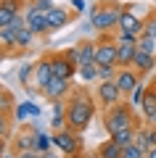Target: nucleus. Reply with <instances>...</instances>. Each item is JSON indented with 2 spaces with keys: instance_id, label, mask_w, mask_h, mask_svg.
<instances>
[{
  "instance_id": "f257e3e1",
  "label": "nucleus",
  "mask_w": 156,
  "mask_h": 158,
  "mask_svg": "<svg viewBox=\"0 0 156 158\" xmlns=\"http://www.w3.org/2000/svg\"><path fill=\"white\" fill-rule=\"evenodd\" d=\"M98 111V100H95V92L87 90L85 85L72 87L66 98V127L82 135L90 124H93V116Z\"/></svg>"
},
{
  "instance_id": "f03ea898",
  "label": "nucleus",
  "mask_w": 156,
  "mask_h": 158,
  "mask_svg": "<svg viewBox=\"0 0 156 158\" xmlns=\"http://www.w3.org/2000/svg\"><path fill=\"white\" fill-rule=\"evenodd\" d=\"M119 13L122 6L114 0H98V6L90 8V24L98 34H114L119 27Z\"/></svg>"
},
{
  "instance_id": "7ed1b4c3",
  "label": "nucleus",
  "mask_w": 156,
  "mask_h": 158,
  "mask_svg": "<svg viewBox=\"0 0 156 158\" xmlns=\"http://www.w3.org/2000/svg\"><path fill=\"white\" fill-rule=\"evenodd\" d=\"M140 124H143V121L138 118L135 108L130 106L127 100H122L119 106L103 111V129H106L109 135H114V132H119V129H132V127H140Z\"/></svg>"
},
{
  "instance_id": "20e7f679",
  "label": "nucleus",
  "mask_w": 156,
  "mask_h": 158,
  "mask_svg": "<svg viewBox=\"0 0 156 158\" xmlns=\"http://www.w3.org/2000/svg\"><path fill=\"white\" fill-rule=\"evenodd\" d=\"M143 24H145V11L138 6V3H124V6H122V13H119V27H117V32L140 37V34H143Z\"/></svg>"
},
{
  "instance_id": "39448f33",
  "label": "nucleus",
  "mask_w": 156,
  "mask_h": 158,
  "mask_svg": "<svg viewBox=\"0 0 156 158\" xmlns=\"http://www.w3.org/2000/svg\"><path fill=\"white\" fill-rule=\"evenodd\" d=\"M53 148H56V150H61L64 156H72V153H85V148H82V135H79V132H74V129H69V127L53 132Z\"/></svg>"
},
{
  "instance_id": "423d86ee",
  "label": "nucleus",
  "mask_w": 156,
  "mask_h": 158,
  "mask_svg": "<svg viewBox=\"0 0 156 158\" xmlns=\"http://www.w3.org/2000/svg\"><path fill=\"white\" fill-rule=\"evenodd\" d=\"M114 40H117V66L119 69L132 66L135 53H138V37H135V34L117 32V34H114Z\"/></svg>"
},
{
  "instance_id": "0eeeda50",
  "label": "nucleus",
  "mask_w": 156,
  "mask_h": 158,
  "mask_svg": "<svg viewBox=\"0 0 156 158\" xmlns=\"http://www.w3.org/2000/svg\"><path fill=\"white\" fill-rule=\"evenodd\" d=\"M93 92H95V100H98V106L103 108V111H109V108L119 106V103L124 100L122 90L117 87V82H114V79H109V82H98Z\"/></svg>"
},
{
  "instance_id": "6e6552de",
  "label": "nucleus",
  "mask_w": 156,
  "mask_h": 158,
  "mask_svg": "<svg viewBox=\"0 0 156 158\" xmlns=\"http://www.w3.org/2000/svg\"><path fill=\"white\" fill-rule=\"evenodd\" d=\"M95 63L98 66H117V40H114V34H98V40H95Z\"/></svg>"
},
{
  "instance_id": "1a4fd4ad",
  "label": "nucleus",
  "mask_w": 156,
  "mask_h": 158,
  "mask_svg": "<svg viewBox=\"0 0 156 158\" xmlns=\"http://www.w3.org/2000/svg\"><path fill=\"white\" fill-rule=\"evenodd\" d=\"M40 127L37 124H21L19 132L13 135V142H11V153L13 156H21L27 150H34V137H37Z\"/></svg>"
},
{
  "instance_id": "9d476101",
  "label": "nucleus",
  "mask_w": 156,
  "mask_h": 158,
  "mask_svg": "<svg viewBox=\"0 0 156 158\" xmlns=\"http://www.w3.org/2000/svg\"><path fill=\"white\" fill-rule=\"evenodd\" d=\"M48 61H50V69H53V77H61V79H74V77H77V63L69 58L66 50L50 53Z\"/></svg>"
},
{
  "instance_id": "9b49d317",
  "label": "nucleus",
  "mask_w": 156,
  "mask_h": 158,
  "mask_svg": "<svg viewBox=\"0 0 156 158\" xmlns=\"http://www.w3.org/2000/svg\"><path fill=\"white\" fill-rule=\"evenodd\" d=\"M69 92H72V79H61V77H53L48 82V85L42 87V92L40 95L45 98V100L56 103V100H66Z\"/></svg>"
},
{
  "instance_id": "f8f14e48",
  "label": "nucleus",
  "mask_w": 156,
  "mask_h": 158,
  "mask_svg": "<svg viewBox=\"0 0 156 158\" xmlns=\"http://www.w3.org/2000/svg\"><path fill=\"white\" fill-rule=\"evenodd\" d=\"M114 82H117V87L122 90V95H124V98H130V92H132L135 87L143 82V77H140V74L135 71L132 66H124V69H119V66H117V77H114Z\"/></svg>"
},
{
  "instance_id": "ddd939ff",
  "label": "nucleus",
  "mask_w": 156,
  "mask_h": 158,
  "mask_svg": "<svg viewBox=\"0 0 156 158\" xmlns=\"http://www.w3.org/2000/svg\"><path fill=\"white\" fill-rule=\"evenodd\" d=\"M24 24H27V29H32L37 37H45V34H50L45 13H42V11H37V8H32L29 3H27V8H24Z\"/></svg>"
},
{
  "instance_id": "4468645a",
  "label": "nucleus",
  "mask_w": 156,
  "mask_h": 158,
  "mask_svg": "<svg viewBox=\"0 0 156 158\" xmlns=\"http://www.w3.org/2000/svg\"><path fill=\"white\" fill-rule=\"evenodd\" d=\"M45 19H48V29L50 32H58V29H64L69 21H74V11L72 8H64V6H53L48 13H45Z\"/></svg>"
},
{
  "instance_id": "2eb2a0df",
  "label": "nucleus",
  "mask_w": 156,
  "mask_h": 158,
  "mask_svg": "<svg viewBox=\"0 0 156 158\" xmlns=\"http://www.w3.org/2000/svg\"><path fill=\"white\" fill-rule=\"evenodd\" d=\"M74 53H77V69L85 66V63H95V40H90V37L79 40L74 45Z\"/></svg>"
},
{
  "instance_id": "dca6fc26",
  "label": "nucleus",
  "mask_w": 156,
  "mask_h": 158,
  "mask_svg": "<svg viewBox=\"0 0 156 158\" xmlns=\"http://www.w3.org/2000/svg\"><path fill=\"white\" fill-rule=\"evenodd\" d=\"M34 87H37L40 92H42V87L48 85L50 79H53V69H50V61H48V56L45 58H40V61H34Z\"/></svg>"
},
{
  "instance_id": "f3484780",
  "label": "nucleus",
  "mask_w": 156,
  "mask_h": 158,
  "mask_svg": "<svg viewBox=\"0 0 156 158\" xmlns=\"http://www.w3.org/2000/svg\"><path fill=\"white\" fill-rule=\"evenodd\" d=\"M132 69L140 74V77H148V74H154V71H156V56L138 50V53H135V61H132Z\"/></svg>"
},
{
  "instance_id": "a211bd4d",
  "label": "nucleus",
  "mask_w": 156,
  "mask_h": 158,
  "mask_svg": "<svg viewBox=\"0 0 156 158\" xmlns=\"http://www.w3.org/2000/svg\"><path fill=\"white\" fill-rule=\"evenodd\" d=\"M34 40H37V34H34L32 29L24 27L21 32H19V37H16V53H27L29 48L34 45Z\"/></svg>"
},
{
  "instance_id": "6ab92c4d",
  "label": "nucleus",
  "mask_w": 156,
  "mask_h": 158,
  "mask_svg": "<svg viewBox=\"0 0 156 158\" xmlns=\"http://www.w3.org/2000/svg\"><path fill=\"white\" fill-rule=\"evenodd\" d=\"M95 153H98V158H122V148H119L111 137H109L106 142H100Z\"/></svg>"
},
{
  "instance_id": "aec40b11",
  "label": "nucleus",
  "mask_w": 156,
  "mask_h": 158,
  "mask_svg": "<svg viewBox=\"0 0 156 158\" xmlns=\"http://www.w3.org/2000/svg\"><path fill=\"white\" fill-rule=\"evenodd\" d=\"M77 77L82 79L85 85H98V63H85V66L77 69Z\"/></svg>"
},
{
  "instance_id": "412c9836",
  "label": "nucleus",
  "mask_w": 156,
  "mask_h": 158,
  "mask_svg": "<svg viewBox=\"0 0 156 158\" xmlns=\"http://www.w3.org/2000/svg\"><path fill=\"white\" fill-rule=\"evenodd\" d=\"M135 145L148 153V148H151V127L148 124H140L138 129H135Z\"/></svg>"
},
{
  "instance_id": "4be33fe9",
  "label": "nucleus",
  "mask_w": 156,
  "mask_h": 158,
  "mask_svg": "<svg viewBox=\"0 0 156 158\" xmlns=\"http://www.w3.org/2000/svg\"><path fill=\"white\" fill-rule=\"evenodd\" d=\"M135 129H138V127H132V129H119V132H114V135H109V137H111L119 148H127L130 142H135Z\"/></svg>"
},
{
  "instance_id": "5701e85b",
  "label": "nucleus",
  "mask_w": 156,
  "mask_h": 158,
  "mask_svg": "<svg viewBox=\"0 0 156 158\" xmlns=\"http://www.w3.org/2000/svg\"><path fill=\"white\" fill-rule=\"evenodd\" d=\"M50 148H53V135H45L40 129L37 137H34V150L37 153H50Z\"/></svg>"
},
{
  "instance_id": "b1692460",
  "label": "nucleus",
  "mask_w": 156,
  "mask_h": 158,
  "mask_svg": "<svg viewBox=\"0 0 156 158\" xmlns=\"http://www.w3.org/2000/svg\"><path fill=\"white\" fill-rule=\"evenodd\" d=\"M13 108H16V103H13V95L6 90V87H0V113H6V116H11Z\"/></svg>"
},
{
  "instance_id": "393cba45",
  "label": "nucleus",
  "mask_w": 156,
  "mask_h": 158,
  "mask_svg": "<svg viewBox=\"0 0 156 158\" xmlns=\"http://www.w3.org/2000/svg\"><path fill=\"white\" fill-rule=\"evenodd\" d=\"M145 90H148V85H143V82H140V85L130 92V100H127V103H130L132 108H140V106H143V98H145Z\"/></svg>"
},
{
  "instance_id": "a878e982",
  "label": "nucleus",
  "mask_w": 156,
  "mask_h": 158,
  "mask_svg": "<svg viewBox=\"0 0 156 158\" xmlns=\"http://www.w3.org/2000/svg\"><path fill=\"white\" fill-rule=\"evenodd\" d=\"M143 34H148V37L156 40V8H151L148 13H145V24H143Z\"/></svg>"
},
{
  "instance_id": "bb28decb",
  "label": "nucleus",
  "mask_w": 156,
  "mask_h": 158,
  "mask_svg": "<svg viewBox=\"0 0 156 158\" xmlns=\"http://www.w3.org/2000/svg\"><path fill=\"white\" fill-rule=\"evenodd\" d=\"M32 77H34V63H24V66L19 69V82L24 85V90L32 85Z\"/></svg>"
},
{
  "instance_id": "cd10ccee",
  "label": "nucleus",
  "mask_w": 156,
  "mask_h": 158,
  "mask_svg": "<svg viewBox=\"0 0 156 158\" xmlns=\"http://www.w3.org/2000/svg\"><path fill=\"white\" fill-rule=\"evenodd\" d=\"M138 50L156 56V40H154V37H148V34H140V37H138Z\"/></svg>"
},
{
  "instance_id": "c85d7f7f",
  "label": "nucleus",
  "mask_w": 156,
  "mask_h": 158,
  "mask_svg": "<svg viewBox=\"0 0 156 158\" xmlns=\"http://www.w3.org/2000/svg\"><path fill=\"white\" fill-rule=\"evenodd\" d=\"M13 118H16L19 124H27V118H29V111H27V100L16 103V108H13Z\"/></svg>"
},
{
  "instance_id": "c756f323",
  "label": "nucleus",
  "mask_w": 156,
  "mask_h": 158,
  "mask_svg": "<svg viewBox=\"0 0 156 158\" xmlns=\"http://www.w3.org/2000/svg\"><path fill=\"white\" fill-rule=\"evenodd\" d=\"M122 158H145V150H140L135 142H130L127 148H122Z\"/></svg>"
},
{
  "instance_id": "7c9ffc66",
  "label": "nucleus",
  "mask_w": 156,
  "mask_h": 158,
  "mask_svg": "<svg viewBox=\"0 0 156 158\" xmlns=\"http://www.w3.org/2000/svg\"><path fill=\"white\" fill-rule=\"evenodd\" d=\"M117 77V66H98V82H109Z\"/></svg>"
},
{
  "instance_id": "2f4dec72",
  "label": "nucleus",
  "mask_w": 156,
  "mask_h": 158,
  "mask_svg": "<svg viewBox=\"0 0 156 158\" xmlns=\"http://www.w3.org/2000/svg\"><path fill=\"white\" fill-rule=\"evenodd\" d=\"M27 3H29V6H32V8H37V11H42V13H48L50 8L56 6L53 0H27Z\"/></svg>"
},
{
  "instance_id": "473e14b6",
  "label": "nucleus",
  "mask_w": 156,
  "mask_h": 158,
  "mask_svg": "<svg viewBox=\"0 0 156 158\" xmlns=\"http://www.w3.org/2000/svg\"><path fill=\"white\" fill-rule=\"evenodd\" d=\"M8 135H11V121L6 113H0V137H8Z\"/></svg>"
},
{
  "instance_id": "72a5a7b5",
  "label": "nucleus",
  "mask_w": 156,
  "mask_h": 158,
  "mask_svg": "<svg viewBox=\"0 0 156 158\" xmlns=\"http://www.w3.org/2000/svg\"><path fill=\"white\" fill-rule=\"evenodd\" d=\"M27 111H29V118H40V113H42V111H40V106H37V103H32V100H27Z\"/></svg>"
},
{
  "instance_id": "f704fd0d",
  "label": "nucleus",
  "mask_w": 156,
  "mask_h": 158,
  "mask_svg": "<svg viewBox=\"0 0 156 158\" xmlns=\"http://www.w3.org/2000/svg\"><path fill=\"white\" fill-rule=\"evenodd\" d=\"M69 8H72L74 13H82L85 11V0H72V6H69Z\"/></svg>"
},
{
  "instance_id": "c9c22d12",
  "label": "nucleus",
  "mask_w": 156,
  "mask_h": 158,
  "mask_svg": "<svg viewBox=\"0 0 156 158\" xmlns=\"http://www.w3.org/2000/svg\"><path fill=\"white\" fill-rule=\"evenodd\" d=\"M8 150H11V145H8V137H0V156H6Z\"/></svg>"
},
{
  "instance_id": "e433bc0d",
  "label": "nucleus",
  "mask_w": 156,
  "mask_h": 158,
  "mask_svg": "<svg viewBox=\"0 0 156 158\" xmlns=\"http://www.w3.org/2000/svg\"><path fill=\"white\" fill-rule=\"evenodd\" d=\"M145 158H156V145L148 148V153H145Z\"/></svg>"
},
{
  "instance_id": "4c0bfd02",
  "label": "nucleus",
  "mask_w": 156,
  "mask_h": 158,
  "mask_svg": "<svg viewBox=\"0 0 156 158\" xmlns=\"http://www.w3.org/2000/svg\"><path fill=\"white\" fill-rule=\"evenodd\" d=\"M151 145H156V127H151Z\"/></svg>"
},
{
  "instance_id": "58836bf2",
  "label": "nucleus",
  "mask_w": 156,
  "mask_h": 158,
  "mask_svg": "<svg viewBox=\"0 0 156 158\" xmlns=\"http://www.w3.org/2000/svg\"><path fill=\"white\" fill-rule=\"evenodd\" d=\"M64 158H85V153H72V156H64Z\"/></svg>"
},
{
  "instance_id": "ea45409f",
  "label": "nucleus",
  "mask_w": 156,
  "mask_h": 158,
  "mask_svg": "<svg viewBox=\"0 0 156 158\" xmlns=\"http://www.w3.org/2000/svg\"><path fill=\"white\" fill-rule=\"evenodd\" d=\"M85 158H98V153H85Z\"/></svg>"
},
{
  "instance_id": "a19ab883",
  "label": "nucleus",
  "mask_w": 156,
  "mask_h": 158,
  "mask_svg": "<svg viewBox=\"0 0 156 158\" xmlns=\"http://www.w3.org/2000/svg\"><path fill=\"white\" fill-rule=\"evenodd\" d=\"M3 158H19V156H13V153L8 150V153H6V156H3Z\"/></svg>"
},
{
  "instance_id": "79ce46f5",
  "label": "nucleus",
  "mask_w": 156,
  "mask_h": 158,
  "mask_svg": "<svg viewBox=\"0 0 156 158\" xmlns=\"http://www.w3.org/2000/svg\"><path fill=\"white\" fill-rule=\"evenodd\" d=\"M6 56H8V53H6V50H3V48H0V61H3V58H6Z\"/></svg>"
},
{
  "instance_id": "37998d69",
  "label": "nucleus",
  "mask_w": 156,
  "mask_h": 158,
  "mask_svg": "<svg viewBox=\"0 0 156 158\" xmlns=\"http://www.w3.org/2000/svg\"><path fill=\"white\" fill-rule=\"evenodd\" d=\"M0 158H3V156H0Z\"/></svg>"
}]
</instances>
